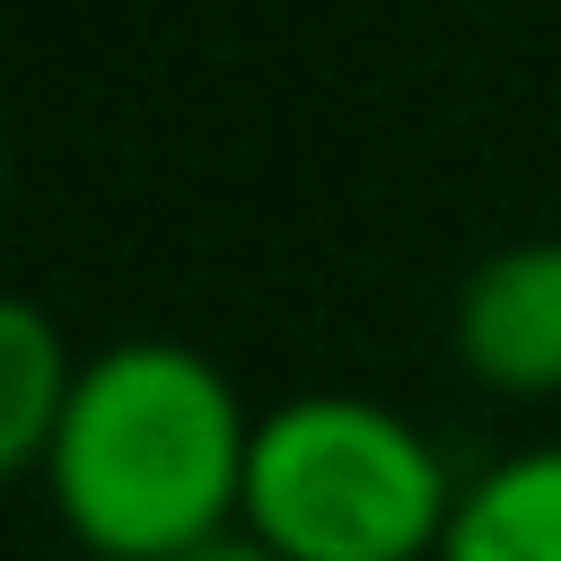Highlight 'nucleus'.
<instances>
[{"mask_svg":"<svg viewBox=\"0 0 561 561\" xmlns=\"http://www.w3.org/2000/svg\"><path fill=\"white\" fill-rule=\"evenodd\" d=\"M254 421L184 342H114L79 368L44 482L88 561H184L245 508Z\"/></svg>","mask_w":561,"mask_h":561,"instance_id":"f257e3e1","label":"nucleus"},{"mask_svg":"<svg viewBox=\"0 0 561 561\" xmlns=\"http://www.w3.org/2000/svg\"><path fill=\"white\" fill-rule=\"evenodd\" d=\"M237 517L280 561H421L447 543L456 482L403 412L368 394H298L254 421Z\"/></svg>","mask_w":561,"mask_h":561,"instance_id":"f03ea898","label":"nucleus"},{"mask_svg":"<svg viewBox=\"0 0 561 561\" xmlns=\"http://www.w3.org/2000/svg\"><path fill=\"white\" fill-rule=\"evenodd\" d=\"M456 351L500 394H561V237H526L473 263L456 289Z\"/></svg>","mask_w":561,"mask_h":561,"instance_id":"7ed1b4c3","label":"nucleus"},{"mask_svg":"<svg viewBox=\"0 0 561 561\" xmlns=\"http://www.w3.org/2000/svg\"><path fill=\"white\" fill-rule=\"evenodd\" d=\"M438 561H561V447H526L465 482Z\"/></svg>","mask_w":561,"mask_h":561,"instance_id":"20e7f679","label":"nucleus"},{"mask_svg":"<svg viewBox=\"0 0 561 561\" xmlns=\"http://www.w3.org/2000/svg\"><path fill=\"white\" fill-rule=\"evenodd\" d=\"M70 386H79V368H70L53 316L35 298H9L0 289V482L53 456V430L70 412Z\"/></svg>","mask_w":561,"mask_h":561,"instance_id":"39448f33","label":"nucleus"},{"mask_svg":"<svg viewBox=\"0 0 561 561\" xmlns=\"http://www.w3.org/2000/svg\"><path fill=\"white\" fill-rule=\"evenodd\" d=\"M184 561H280L272 543H254V535H210L202 552H184Z\"/></svg>","mask_w":561,"mask_h":561,"instance_id":"423d86ee","label":"nucleus"},{"mask_svg":"<svg viewBox=\"0 0 561 561\" xmlns=\"http://www.w3.org/2000/svg\"><path fill=\"white\" fill-rule=\"evenodd\" d=\"M0 193H9V140H0Z\"/></svg>","mask_w":561,"mask_h":561,"instance_id":"0eeeda50","label":"nucleus"}]
</instances>
